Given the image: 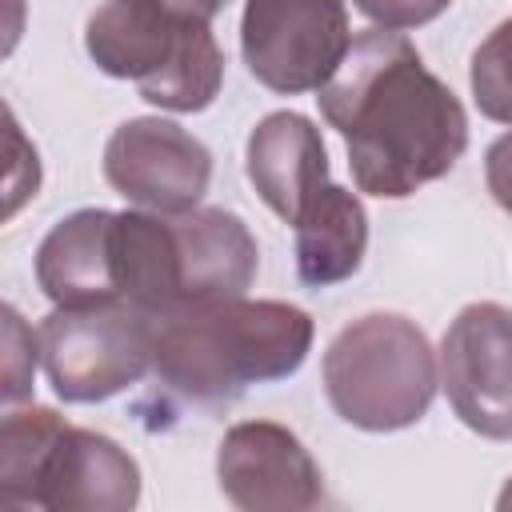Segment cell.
<instances>
[{"label":"cell","mask_w":512,"mask_h":512,"mask_svg":"<svg viewBox=\"0 0 512 512\" xmlns=\"http://www.w3.org/2000/svg\"><path fill=\"white\" fill-rule=\"evenodd\" d=\"M316 104L344 136L356 188L380 200L448 176L468 148L464 104L392 28L360 32Z\"/></svg>","instance_id":"obj_1"},{"label":"cell","mask_w":512,"mask_h":512,"mask_svg":"<svg viewBox=\"0 0 512 512\" xmlns=\"http://www.w3.org/2000/svg\"><path fill=\"white\" fill-rule=\"evenodd\" d=\"M312 348V316L284 300H220L156 320L152 376L180 400L228 404L292 376Z\"/></svg>","instance_id":"obj_2"},{"label":"cell","mask_w":512,"mask_h":512,"mask_svg":"<svg viewBox=\"0 0 512 512\" xmlns=\"http://www.w3.org/2000/svg\"><path fill=\"white\" fill-rule=\"evenodd\" d=\"M84 48L104 76L132 80L164 112H204L224 84V52L208 20L160 0H108L88 16Z\"/></svg>","instance_id":"obj_3"},{"label":"cell","mask_w":512,"mask_h":512,"mask_svg":"<svg viewBox=\"0 0 512 512\" xmlns=\"http://www.w3.org/2000/svg\"><path fill=\"white\" fill-rule=\"evenodd\" d=\"M440 384L436 352L400 312H368L336 332L324 352L332 412L364 432H400L424 420Z\"/></svg>","instance_id":"obj_4"},{"label":"cell","mask_w":512,"mask_h":512,"mask_svg":"<svg viewBox=\"0 0 512 512\" xmlns=\"http://www.w3.org/2000/svg\"><path fill=\"white\" fill-rule=\"evenodd\" d=\"M36 336L52 392L64 404H100L152 372L156 316L124 300L52 308Z\"/></svg>","instance_id":"obj_5"},{"label":"cell","mask_w":512,"mask_h":512,"mask_svg":"<svg viewBox=\"0 0 512 512\" xmlns=\"http://www.w3.org/2000/svg\"><path fill=\"white\" fill-rule=\"evenodd\" d=\"M352 48L344 0H248L240 52L248 72L284 96L320 92Z\"/></svg>","instance_id":"obj_6"},{"label":"cell","mask_w":512,"mask_h":512,"mask_svg":"<svg viewBox=\"0 0 512 512\" xmlns=\"http://www.w3.org/2000/svg\"><path fill=\"white\" fill-rule=\"evenodd\" d=\"M440 384L464 428L512 440V308L480 300L440 340Z\"/></svg>","instance_id":"obj_7"},{"label":"cell","mask_w":512,"mask_h":512,"mask_svg":"<svg viewBox=\"0 0 512 512\" xmlns=\"http://www.w3.org/2000/svg\"><path fill=\"white\" fill-rule=\"evenodd\" d=\"M104 180L136 208L192 212L212 180V152L172 120H124L104 144Z\"/></svg>","instance_id":"obj_8"},{"label":"cell","mask_w":512,"mask_h":512,"mask_svg":"<svg viewBox=\"0 0 512 512\" xmlns=\"http://www.w3.org/2000/svg\"><path fill=\"white\" fill-rule=\"evenodd\" d=\"M216 480L224 500L244 512H304L324 500V476L312 452L272 420H248L224 432Z\"/></svg>","instance_id":"obj_9"},{"label":"cell","mask_w":512,"mask_h":512,"mask_svg":"<svg viewBox=\"0 0 512 512\" xmlns=\"http://www.w3.org/2000/svg\"><path fill=\"white\" fill-rule=\"evenodd\" d=\"M140 500V468L136 460L104 432L72 428L52 440L36 480L28 508L48 512H128Z\"/></svg>","instance_id":"obj_10"},{"label":"cell","mask_w":512,"mask_h":512,"mask_svg":"<svg viewBox=\"0 0 512 512\" xmlns=\"http://www.w3.org/2000/svg\"><path fill=\"white\" fill-rule=\"evenodd\" d=\"M172 224V272L176 316L244 296L260 268V248L248 224L224 208H192L168 216Z\"/></svg>","instance_id":"obj_11"},{"label":"cell","mask_w":512,"mask_h":512,"mask_svg":"<svg viewBox=\"0 0 512 512\" xmlns=\"http://www.w3.org/2000/svg\"><path fill=\"white\" fill-rule=\"evenodd\" d=\"M36 284L56 308L116 304V212L80 208L36 248Z\"/></svg>","instance_id":"obj_12"},{"label":"cell","mask_w":512,"mask_h":512,"mask_svg":"<svg viewBox=\"0 0 512 512\" xmlns=\"http://www.w3.org/2000/svg\"><path fill=\"white\" fill-rule=\"evenodd\" d=\"M244 168L256 196L284 224H296L304 204L328 184V152L320 128L300 112L264 116L248 136Z\"/></svg>","instance_id":"obj_13"},{"label":"cell","mask_w":512,"mask_h":512,"mask_svg":"<svg viewBox=\"0 0 512 512\" xmlns=\"http://www.w3.org/2000/svg\"><path fill=\"white\" fill-rule=\"evenodd\" d=\"M296 272L308 288H328L360 272L368 248V212L356 192L324 184L296 216Z\"/></svg>","instance_id":"obj_14"},{"label":"cell","mask_w":512,"mask_h":512,"mask_svg":"<svg viewBox=\"0 0 512 512\" xmlns=\"http://www.w3.org/2000/svg\"><path fill=\"white\" fill-rule=\"evenodd\" d=\"M64 416L52 408H20L8 412L0 424V504L4 508H28L32 480L52 448V440L64 432Z\"/></svg>","instance_id":"obj_15"},{"label":"cell","mask_w":512,"mask_h":512,"mask_svg":"<svg viewBox=\"0 0 512 512\" xmlns=\"http://www.w3.org/2000/svg\"><path fill=\"white\" fill-rule=\"evenodd\" d=\"M468 80L476 108L496 124H512V20L496 24L488 40L472 52Z\"/></svg>","instance_id":"obj_16"},{"label":"cell","mask_w":512,"mask_h":512,"mask_svg":"<svg viewBox=\"0 0 512 512\" xmlns=\"http://www.w3.org/2000/svg\"><path fill=\"white\" fill-rule=\"evenodd\" d=\"M36 360H40V336H32L24 316L12 304H4V404L8 408L32 392Z\"/></svg>","instance_id":"obj_17"},{"label":"cell","mask_w":512,"mask_h":512,"mask_svg":"<svg viewBox=\"0 0 512 512\" xmlns=\"http://www.w3.org/2000/svg\"><path fill=\"white\" fill-rule=\"evenodd\" d=\"M376 28H392V32H404V28H420L428 20H436L452 0H352Z\"/></svg>","instance_id":"obj_18"},{"label":"cell","mask_w":512,"mask_h":512,"mask_svg":"<svg viewBox=\"0 0 512 512\" xmlns=\"http://www.w3.org/2000/svg\"><path fill=\"white\" fill-rule=\"evenodd\" d=\"M484 180H488L492 200L504 212H512V132H504V136H496L488 144V152H484Z\"/></svg>","instance_id":"obj_19"},{"label":"cell","mask_w":512,"mask_h":512,"mask_svg":"<svg viewBox=\"0 0 512 512\" xmlns=\"http://www.w3.org/2000/svg\"><path fill=\"white\" fill-rule=\"evenodd\" d=\"M160 4L172 8L176 16H192V20H208L212 24V16L224 12L228 0H160Z\"/></svg>","instance_id":"obj_20"},{"label":"cell","mask_w":512,"mask_h":512,"mask_svg":"<svg viewBox=\"0 0 512 512\" xmlns=\"http://www.w3.org/2000/svg\"><path fill=\"white\" fill-rule=\"evenodd\" d=\"M496 508H504V512L512 508V480H508V484H504V492L496 496Z\"/></svg>","instance_id":"obj_21"}]
</instances>
